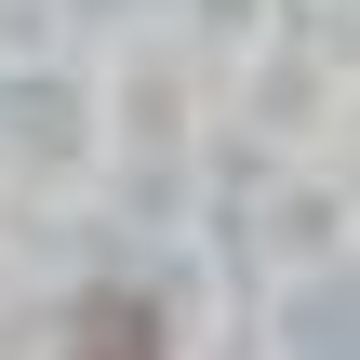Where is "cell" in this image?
<instances>
[{"instance_id":"obj_1","label":"cell","mask_w":360,"mask_h":360,"mask_svg":"<svg viewBox=\"0 0 360 360\" xmlns=\"http://www.w3.org/2000/svg\"><path fill=\"white\" fill-rule=\"evenodd\" d=\"M67 360H174V321H160L147 294H94V307L67 321Z\"/></svg>"}]
</instances>
